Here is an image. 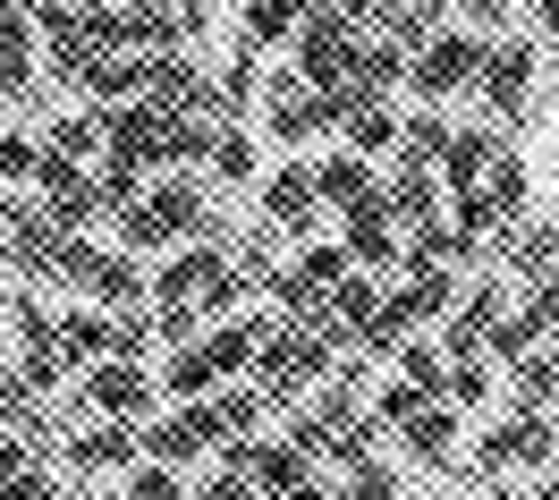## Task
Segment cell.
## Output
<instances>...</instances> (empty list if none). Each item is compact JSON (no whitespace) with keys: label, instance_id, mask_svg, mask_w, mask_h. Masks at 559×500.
Masks as SVG:
<instances>
[{"label":"cell","instance_id":"17","mask_svg":"<svg viewBox=\"0 0 559 500\" xmlns=\"http://www.w3.org/2000/svg\"><path fill=\"white\" fill-rule=\"evenodd\" d=\"M272 416V398L254 391V382H212L204 398V425H212V450H229V441H254V425Z\"/></svg>","mask_w":559,"mask_h":500},{"label":"cell","instance_id":"32","mask_svg":"<svg viewBox=\"0 0 559 500\" xmlns=\"http://www.w3.org/2000/svg\"><path fill=\"white\" fill-rule=\"evenodd\" d=\"M204 170H212L221 187H246V179H254V144H246V128H238V119H212Z\"/></svg>","mask_w":559,"mask_h":500},{"label":"cell","instance_id":"33","mask_svg":"<svg viewBox=\"0 0 559 500\" xmlns=\"http://www.w3.org/2000/svg\"><path fill=\"white\" fill-rule=\"evenodd\" d=\"M475 187L491 195V213H500V221H518L525 195H534V179H525V162H518V144H500V153H491V170H484Z\"/></svg>","mask_w":559,"mask_h":500},{"label":"cell","instance_id":"13","mask_svg":"<svg viewBox=\"0 0 559 500\" xmlns=\"http://www.w3.org/2000/svg\"><path fill=\"white\" fill-rule=\"evenodd\" d=\"M340 254L356 272H399V221L382 213V195H365L356 213H340Z\"/></svg>","mask_w":559,"mask_h":500},{"label":"cell","instance_id":"3","mask_svg":"<svg viewBox=\"0 0 559 500\" xmlns=\"http://www.w3.org/2000/svg\"><path fill=\"white\" fill-rule=\"evenodd\" d=\"M475 69H484V35H466V26H441V35H432L416 60H407V85H416L432 110H450L457 94H475Z\"/></svg>","mask_w":559,"mask_h":500},{"label":"cell","instance_id":"6","mask_svg":"<svg viewBox=\"0 0 559 500\" xmlns=\"http://www.w3.org/2000/svg\"><path fill=\"white\" fill-rule=\"evenodd\" d=\"M551 459H559L551 407H518V416H500V425L475 441V466H484V475H509V466H551Z\"/></svg>","mask_w":559,"mask_h":500},{"label":"cell","instance_id":"4","mask_svg":"<svg viewBox=\"0 0 559 500\" xmlns=\"http://www.w3.org/2000/svg\"><path fill=\"white\" fill-rule=\"evenodd\" d=\"M221 466H229V475H246V484H254V500H297V492L322 475L297 441H229V450H221Z\"/></svg>","mask_w":559,"mask_h":500},{"label":"cell","instance_id":"15","mask_svg":"<svg viewBox=\"0 0 559 500\" xmlns=\"http://www.w3.org/2000/svg\"><path fill=\"white\" fill-rule=\"evenodd\" d=\"M35 85H43L35 17H26V0H0V94H35Z\"/></svg>","mask_w":559,"mask_h":500},{"label":"cell","instance_id":"1","mask_svg":"<svg viewBox=\"0 0 559 500\" xmlns=\"http://www.w3.org/2000/svg\"><path fill=\"white\" fill-rule=\"evenodd\" d=\"M187 238H204V247H229V221L212 213V195L195 170H162V179H144V195L119 213V247L128 254H170Z\"/></svg>","mask_w":559,"mask_h":500},{"label":"cell","instance_id":"41","mask_svg":"<svg viewBox=\"0 0 559 500\" xmlns=\"http://www.w3.org/2000/svg\"><path fill=\"white\" fill-rule=\"evenodd\" d=\"M416 407H424V391H416V382H399V373H390L382 391H373V407H365V416H373L382 432H399L407 416H416Z\"/></svg>","mask_w":559,"mask_h":500},{"label":"cell","instance_id":"46","mask_svg":"<svg viewBox=\"0 0 559 500\" xmlns=\"http://www.w3.org/2000/svg\"><path fill=\"white\" fill-rule=\"evenodd\" d=\"M340 492H348V500H399V484H390V475H382V459H356Z\"/></svg>","mask_w":559,"mask_h":500},{"label":"cell","instance_id":"9","mask_svg":"<svg viewBox=\"0 0 559 500\" xmlns=\"http://www.w3.org/2000/svg\"><path fill=\"white\" fill-rule=\"evenodd\" d=\"M204 450H212L204 398H178L170 416H144V425H136V459H162V466H195Z\"/></svg>","mask_w":559,"mask_h":500},{"label":"cell","instance_id":"2","mask_svg":"<svg viewBox=\"0 0 559 500\" xmlns=\"http://www.w3.org/2000/svg\"><path fill=\"white\" fill-rule=\"evenodd\" d=\"M51 281L85 288L103 314H128V306H144V263L128 247H94V238H69L60 247V263H51Z\"/></svg>","mask_w":559,"mask_h":500},{"label":"cell","instance_id":"31","mask_svg":"<svg viewBox=\"0 0 559 500\" xmlns=\"http://www.w3.org/2000/svg\"><path fill=\"white\" fill-rule=\"evenodd\" d=\"M509 398H518V407H559V357L551 348L509 357Z\"/></svg>","mask_w":559,"mask_h":500},{"label":"cell","instance_id":"38","mask_svg":"<svg viewBox=\"0 0 559 500\" xmlns=\"http://www.w3.org/2000/svg\"><path fill=\"white\" fill-rule=\"evenodd\" d=\"M43 144H51V153H69V162H103V110L85 103L76 119H60V128H51Z\"/></svg>","mask_w":559,"mask_h":500},{"label":"cell","instance_id":"43","mask_svg":"<svg viewBox=\"0 0 559 500\" xmlns=\"http://www.w3.org/2000/svg\"><path fill=\"white\" fill-rule=\"evenodd\" d=\"M128 500H187V484H178V466L136 459V466H128Z\"/></svg>","mask_w":559,"mask_h":500},{"label":"cell","instance_id":"51","mask_svg":"<svg viewBox=\"0 0 559 500\" xmlns=\"http://www.w3.org/2000/svg\"><path fill=\"white\" fill-rule=\"evenodd\" d=\"M170 9H178V26H187V35H195V26L212 17V0H170Z\"/></svg>","mask_w":559,"mask_h":500},{"label":"cell","instance_id":"28","mask_svg":"<svg viewBox=\"0 0 559 500\" xmlns=\"http://www.w3.org/2000/svg\"><path fill=\"white\" fill-rule=\"evenodd\" d=\"M153 382H162V398H212V382H221V373H212V357H204V340H187V348H170V357H162V373H153Z\"/></svg>","mask_w":559,"mask_h":500},{"label":"cell","instance_id":"23","mask_svg":"<svg viewBox=\"0 0 559 500\" xmlns=\"http://www.w3.org/2000/svg\"><path fill=\"white\" fill-rule=\"evenodd\" d=\"M119 35H128V51H178L187 26L170 0H119Z\"/></svg>","mask_w":559,"mask_h":500},{"label":"cell","instance_id":"45","mask_svg":"<svg viewBox=\"0 0 559 500\" xmlns=\"http://www.w3.org/2000/svg\"><path fill=\"white\" fill-rule=\"evenodd\" d=\"M525 0H457V17H466V35H500L509 17H518Z\"/></svg>","mask_w":559,"mask_h":500},{"label":"cell","instance_id":"50","mask_svg":"<svg viewBox=\"0 0 559 500\" xmlns=\"http://www.w3.org/2000/svg\"><path fill=\"white\" fill-rule=\"evenodd\" d=\"M525 17H534V26H543V35L559 43V0H525Z\"/></svg>","mask_w":559,"mask_h":500},{"label":"cell","instance_id":"18","mask_svg":"<svg viewBox=\"0 0 559 500\" xmlns=\"http://www.w3.org/2000/svg\"><path fill=\"white\" fill-rule=\"evenodd\" d=\"M491 238H500V263H509V281H518V288L543 281V272L559 263V229H551V221H500Z\"/></svg>","mask_w":559,"mask_h":500},{"label":"cell","instance_id":"27","mask_svg":"<svg viewBox=\"0 0 559 500\" xmlns=\"http://www.w3.org/2000/svg\"><path fill=\"white\" fill-rule=\"evenodd\" d=\"M441 153H450V110H407V119H399V153H390V162H424V170H441Z\"/></svg>","mask_w":559,"mask_h":500},{"label":"cell","instance_id":"39","mask_svg":"<svg viewBox=\"0 0 559 500\" xmlns=\"http://www.w3.org/2000/svg\"><path fill=\"white\" fill-rule=\"evenodd\" d=\"M441 398H450L457 416H466V407H484V398H491V365H484V357H450V373H441Z\"/></svg>","mask_w":559,"mask_h":500},{"label":"cell","instance_id":"24","mask_svg":"<svg viewBox=\"0 0 559 500\" xmlns=\"http://www.w3.org/2000/svg\"><path fill=\"white\" fill-rule=\"evenodd\" d=\"M491 153H500V128H450V153H441V195H450V187H475L491 170Z\"/></svg>","mask_w":559,"mask_h":500},{"label":"cell","instance_id":"44","mask_svg":"<svg viewBox=\"0 0 559 500\" xmlns=\"http://www.w3.org/2000/svg\"><path fill=\"white\" fill-rule=\"evenodd\" d=\"M144 348H153V314H144V306L110 314V357H136L144 365Z\"/></svg>","mask_w":559,"mask_h":500},{"label":"cell","instance_id":"8","mask_svg":"<svg viewBox=\"0 0 559 500\" xmlns=\"http://www.w3.org/2000/svg\"><path fill=\"white\" fill-rule=\"evenodd\" d=\"M475 94H484L491 128H500V119H518V110H525V94H534V43H525V35H509V43H484Z\"/></svg>","mask_w":559,"mask_h":500},{"label":"cell","instance_id":"35","mask_svg":"<svg viewBox=\"0 0 559 500\" xmlns=\"http://www.w3.org/2000/svg\"><path fill=\"white\" fill-rule=\"evenodd\" d=\"M373 35H382V43H399V51L416 60L424 43L441 35V17H432V9H399V0H382V17H373Z\"/></svg>","mask_w":559,"mask_h":500},{"label":"cell","instance_id":"37","mask_svg":"<svg viewBox=\"0 0 559 500\" xmlns=\"http://www.w3.org/2000/svg\"><path fill=\"white\" fill-rule=\"evenodd\" d=\"M238 9H246L238 43H254V51H272V43L297 35V9H288V0H238Z\"/></svg>","mask_w":559,"mask_h":500},{"label":"cell","instance_id":"55","mask_svg":"<svg viewBox=\"0 0 559 500\" xmlns=\"http://www.w3.org/2000/svg\"><path fill=\"white\" fill-rule=\"evenodd\" d=\"M288 9H297V17H306V9H322V0H288Z\"/></svg>","mask_w":559,"mask_h":500},{"label":"cell","instance_id":"54","mask_svg":"<svg viewBox=\"0 0 559 500\" xmlns=\"http://www.w3.org/2000/svg\"><path fill=\"white\" fill-rule=\"evenodd\" d=\"M399 9H432V17H441V0H399Z\"/></svg>","mask_w":559,"mask_h":500},{"label":"cell","instance_id":"16","mask_svg":"<svg viewBox=\"0 0 559 500\" xmlns=\"http://www.w3.org/2000/svg\"><path fill=\"white\" fill-rule=\"evenodd\" d=\"M365 195H382V170L365 153H322L314 162V204L322 213H356Z\"/></svg>","mask_w":559,"mask_h":500},{"label":"cell","instance_id":"29","mask_svg":"<svg viewBox=\"0 0 559 500\" xmlns=\"http://www.w3.org/2000/svg\"><path fill=\"white\" fill-rule=\"evenodd\" d=\"M348 85H356V94H382V103H390V85H407V51H399V43H382V35H365V43H356Z\"/></svg>","mask_w":559,"mask_h":500},{"label":"cell","instance_id":"34","mask_svg":"<svg viewBox=\"0 0 559 500\" xmlns=\"http://www.w3.org/2000/svg\"><path fill=\"white\" fill-rule=\"evenodd\" d=\"M390 365H399V382H416L424 398H441V373H450V357H441V340H424V331H407V340L390 348Z\"/></svg>","mask_w":559,"mask_h":500},{"label":"cell","instance_id":"22","mask_svg":"<svg viewBox=\"0 0 559 500\" xmlns=\"http://www.w3.org/2000/svg\"><path fill=\"white\" fill-rule=\"evenodd\" d=\"M263 331H272V322H254V314H229V322H212L204 331V357H212V373H221V382H246V365H254V348H263Z\"/></svg>","mask_w":559,"mask_h":500},{"label":"cell","instance_id":"5","mask_svg":"<svg viewBox=\"0 0 559 500\" xmlns=\"http://www.w3.org/2000/svg\"><path fill=\"white\" fill-rule=\"evenodd\" d=\"M356 26L348 17H331V9H306L297 17V35H288V51H297V85H348L356 69Z\"/></svg>","mask_w":559,"mask_h":500},{"label":"cell","instance_id":"42","mask_svg":"<svg viewBox=\"0 0 559 500\" xmlns=\"http://www.w3.org/2000/svg\"><path fill=\"white\" fill-rule=\"evenodd\" d=\"M35 162H43V144H35V136L0 128V187H35Z\"/></svg>","mask_w":559,"mask_h":500},{"label":"cell","instance_id":"48","mask_svg":"<svg viewBox=\"0 0 559 500\" xmlns=\"http://www.w3.org/2000/svg\"><path fill=\"white\" fill-rule=\"evenodd\" d=\"M0 500H51V475H43V466H17V475H0Z\"/></svg>","mask_w":559,"mask_h":500},{"label":"cell","instance_id":"30","mask_svg":"<svg viewBox=\"0 0 559 500\" xmlns=\"http://www.w3.org/2000/svg\"><path fill=\"white\" fill-rule=\"evenodd\" d=\"M60 322V365H103L110 357V314L85 306V314H51Z\"/></svg>","mask_w":559,"mask_h":500},{"label":"cell","instance_id":"14","mask_svg":"<svg viewBox=\"0 0 559 500\" xmlns=\"http://www.w3.org/2000/svg\"><path fill=\"white\" fill-rule=\"evenodd\" d=\"M314 162H288V170H272L263 179V229H280V238H314Z\"/></svg>","mask_w":559,"mask_h":500},{"label":"cell","instance_id":"47","mask_svg":"<svg viewBox=\"0 0 559 500\" xmlns=\"http://www.w3.org/2000/svg\"><path fill=\"white\" fill-rule=\"evenodd\" d=\"M187 500H254V484L221 466V475H204V484H187Z\"/></svg>","mask_w":559,"mask_h":500},{"label":"cell","instance_id":"36","mask_svg":"<svg viewBox=\"0 0 559 500\" xmlns=\"http://www.w3.org/2000/svg\"><path fill=\"white\" fill-rule=\"evenodd\" d=\"M204 144H212V119H162V170H204Z\"/></svg>","mask_w":559,"mask_h":500},{"label":"cell","instance_id":"20","mask_svg":"<svg viewBox=\"0 0 559 500\" xmlns=\"http://www.w3.org/2000/svg\"><path fill=\"white\" fill-rule=\"evenodd\" d=\"M399 450H407L416 466H450L457 459V407L450 398H424L416 416L399 425Z\"/></svg>","mask_w":559,"mask_h":500},{"label":"cell","instance_id":"19","mask_svg":"<svg viewBox=\"0 0 559 500\" xmlns=\"http://www.w3.org/2000/svg\"><path fill=\"white\" fill-rule=\"evenodd\" d=\"M382 213L399 221V229L432 221V213H441V170H424V162H390V179H382Z\"/></svg>","mask_w":559,"mask_h":500},{"label":"cell","instance_id":"7","mask_svg":"<svg viewBox=\"0 0 559 500\" xmlns=\"http://www.w3.org/2000/svg\"><path fill=\"white\" fill-rule=\"evenodd\" d=\"M76 398H85L94 416H110V425H144V416L162 407V382H153L136 357H103V365H85V391Z\"/></svg>","mask_w":559,"mask_h":500},{"label":"cell","instance_id":"49","mask_svg":"<svg viewBox=\"0 0 559 500\" xmlns=\"http://www.w3.org/2000/svg\"><path fill=\"white\" fill-rule=\"evenodd\" d=\"M322 9H331V17H348L356 35H365V26H373V17H382V0H322Z\"/></svg>","mask_w":559,"mask_h":500},{"label":"cell","instance_id":"10","mask_svg":"<svg viewBox=\"0 0 559 500\" xmlns=\"http://www.w3.org/2000/svg\"><path fill=\"white\" fill-rule=\"evenodd\" d=\"M500 306H509V281H466V288H457V306L441 314V357H484Z\"/></svg>","mask_w":559,"mask_h":500},{"label":"cell","instance_id":"25","mask_svg":"<svg viewBox=\"0 0 559 500\" xmlns=\"http://www.w3.org/2000/svg\"><path fill=\"white\" fill-rule=\"evenodd\" d=\"M373 306H382V272H340V281L322 288V314L340 322V348L356 340V322L373 314Z\"/></svg>","mask_w":559,"mask_h":500},{"label":"cell","instance_id":"12","mask_svg":"<svg viewBox=\"0 0 559 500\" xmlns=\"http://www.w3.org/2000/svg\"><path fill=\"white\" fill-rule=\"evenodd\" d=\"M162 119L170 110H153V103H110L103 110V153L110 162H136V170H162Z\"/></svg>","mask_w":559,"mask_h":500},{"label":"cell","instance_id":"52","mask_svg":"<svg viewBox=\"0 0 559 500\" xmlns=\"http://www.w3.org/2000/svg\"><path fill=\"white\" fill-rule=\"evenodd\" d=\"M297 500H348V492H340V484H322V475H314V484H306Z\"/></svg>","mask_w":559,"mask_h":500},{"label":"cell","instance_id":"40","mask_svg":"<svg viewBox=\"0 0 559 500\" xmlns=\"http://www.w3.org/2000/svg\"><path fill=\"white\" fill-rule=\"evenodd\" d=\"M94 187H103V213H128V204L144 195V170H136V162H110V153H103V162H94Z\"/></svg>","mask_w":559,"mask_h":500},{"label":"cell","instance_id":"53","mask_svg":"<svg viewBox=\"0 0 559 500\" xmlns=\"http://www.w3.org/2000/svg\"><path fill=\"white\" fill-rule=\"evenodd\" d=\"M9 357H17V348H9V322H0V373H9Z\"/></svg>","mask_w":559,"mask_h":500},{"label":"cell","instance_id":"21","mask_svg":"<svg viewBox=\"0 0 559 500\" xmlns=\"http://www.w3.org/2000/svg\"><path fill=\"white\" fill-rule=\"evenodd\" d=\"M69 466L76 475H128L136 466V425H85V432H69Z\"/></svg>","mask_w":559,"mask_h":500},{"label":"cell","instance_id":"11","mask_svg":"<svg viewBox=\"0 0 559 500\" xmlns=\"http://www.w3.org/2000/svg\"><path fill=\"white\" fill-rule=\"evenodd\" d=\"M153 110H178V119H221V85H212L187 51H153Z\"/></svg>","mask_w":559,"mask_h":500},{"label":"cell","instance_id":"26","mask_svg":"<svg viewBox=\"0 0 559 500\" xmlns=\"http://www.w3.org/2000/svg\"><path fill=\"white\" fill-rule=\"evenodd\" d=\"M340 136H348V153H365V162H382V153H399V110L382 103V94H365V103L340 119Z\"/></svg>","mask_w":559,"mask_h":500}]
</instances>
